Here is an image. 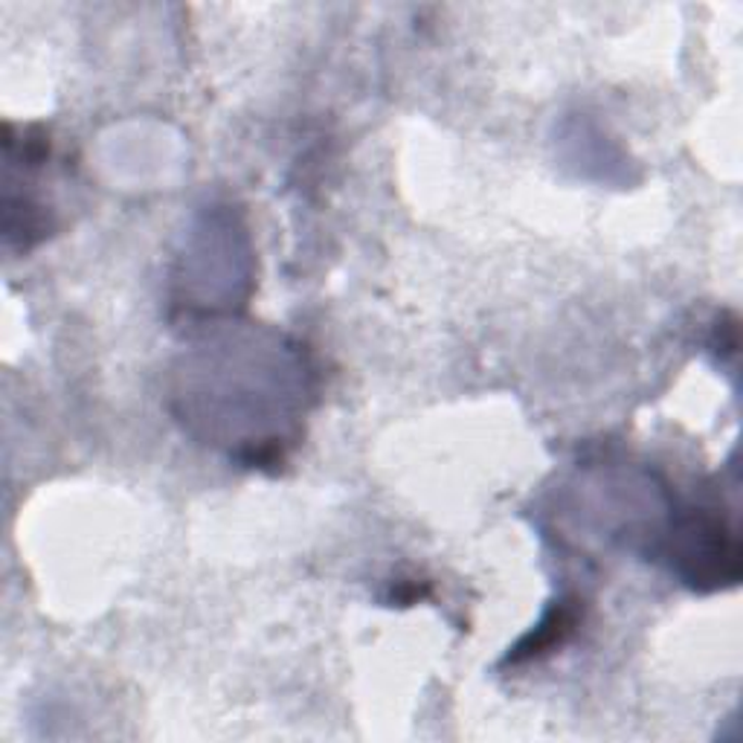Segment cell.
Returning a JSON list of instances; mask_svg holds the SVG:
<instances>
[{
    "label": "cell",
    "instance_id": "6da1fadb",
    "mask_svg": "<svg viewBox=\"0 0 743 743\" xmlns=\"http://www.w3.org/2000/svg\"><path fill=\"white\" fill-rule=\"evenodd\" d=\"M572 625H576V610L567 607V604H561V607H555V610L549 613L546 619H543L538 633H531V639H526V642L517 647L520 654H514V659H520V656L543 654L546 647H552L555 642H561V639L567 637L569 630H572Z\"/></svg>",
    "mask_w": 743,
    "mask_h": 743
}]
</instances>
